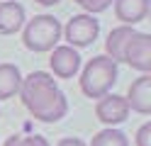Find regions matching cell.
Segmentation results:
<instances>
[{"instance_id": "e0dca14e", "label": "cell", "mask_w": 151, "mask_h": 146, "mask_svg": "<svg viewBox=\"0 0 151 146\" xmlns=\"http://www.w3.org/2000/svg\"><path fill=\"white\" fill-rule=\"evenodd\" d=\"M56 146H86V141H81V139H73V136H66V139H61Z\"/></svg>"}, {"instance_id": "277c9868", "label": "cell", "mask_w": 151, "mask_h": 146, "mask_svg": "<svg viewBox=\"0 0 151 146\" xmlns=\"http://www.w3.org/2000/svg\"><path fill=\"white\" fill-rule=\"evenodd\" d=\"M100 32V22L93 15H73L68 19V24L61 29V34L66 37L68 46H90L98 39Z\"/></svg>"}, {"instance_id": "5b68a950", "label": "cell", "mask_w": 151, "mask_h": 146, "mask_svg": "<svg viewBox=\"0 0 151 146\" xmlns=\"http://www.w3.org/2000/svg\"><path fill=\"white\" fill-rule=\"evenodd\" d=\"M122 61L129 63L132 68L141 71V76L151 71V37L146 32H137L134 37L127 42Z\"/></svg>"}, {"instance_id": "ac0fdd59", "label": "cell", "mask_w": 151, "mask_h": 146, "mask_svg": "<svg viewBox=\"0 0 151 146\" xmlns=\"http://www.w3.org/2000/svg\"><path fill=\"white\" fill-rule=\"evenodd\" d=\"M39 5H56V3H61V0H37Z\"/></svg>"}, {"instance_id": "7a4b0ae2", "label": "cell", "mask_w": 151, "mask_h": 146, "mask_svg": "<svg viewBox=\"0 0 151 146\" xmlns=\"http://www.w3.org/2000/svg\"><path fill=\"white\" fill-rule=\"evenodd\" d=\"M115 81H117V63L107 56H93L81 73V90L88 97L100 100L102 95L112 90Z\"/></svg>"}, {"instance_id": "52a82bcc", "label": "cell", "mask_w": 151, "mask_h": 146, "mask_svg": "<svg viewBox=\"0 0 151 146\" xmlns=\"http://www.w3.org/2000/svg\"><path fill=\"white\" fill-rule=\"evenodd\" d=\"M49 66H51L54 76H59V78H73L76 73H78V68H81V56L71 46H54L51 49Z\"/></svg>"}, {"instance_id": "30bf717a", "label": "cell", "mask_w": 151, "mask_h": 146, "mask_svg": "<svg viewBox=\"0 0 151 146\" xmlns=\"http://www.w3.org/2000/svg\"><path fill=\"white\" fill-rule=\"evenodd\" d=\"M24 24V7L15 0L0 3V34H15Z\"/></svg>"}, {"instance_id": "9a60e30c", "label": "cell", "mask_w": 151, "mask_h": 146, "mask_svg": "<svg viewBox=\"0 0 151 146\" xmlns=\"http://www.w3.org/2000/svg\"><path fill=\"white\" fill-rule=\"evenodd\" d=\"M76 5H81L83 10H86V12H102V10H107L112 3H115V0H73Z\"/></svg>"}, {"instance_id": "3957f363", "label": "cell", "mask_w": 151, "mask_h": 146, "mask_svg": "<svg viewBox=\"0 0 151 146\" xmlns=\"http://www.w3.org/2000/svg\"><path fill=\"white\" fill-rule=\"evenodd\" d=\"M61 39V22L54 15H37L34 19H29L22 32V42L24 46L34 54H44L59 44Z\"/></svg>"}, {"instance_id": "5bb4252c", "label": "cell", "mask_w": 151, "mask_h": 146, "mask_svg": "<svg viewBox=\"0 0 151 146\" xmlns=\"http://www.w3.org/2000/svg\"><path fill=\"white\" fill-rule=\"evenodd\" d=\"M5 146H51L44 136L34 134V136H22V134H15L5 141Z\"/></svg>"}, {"instance_id": "ba28073f", "label": "cell", "mask_w": 151, "mask_h": 146, "mask_svg": "<svg viewBox=\"0 0 151 146\" xmlns=\"http://www.w3.org/2000/svg\"><path fill=\"white\" fill-rule=\"evenodd\" d=\"M124 100L129 105V110H134L139 114H151V76L149 73L139 76L129 85V93Z\"/></svg>"}, {"instance_id": "8fae6325", "label": "cell", "mask_w": 151, "mask_h": 146, "mask_svg": "<svg viewBox=\"0 0 151 146\" xmlns=\"http://www.w3.org/2000/svg\"><path fill=\"white\" fill-rule=\"evenodd\" d=\"M137 34V29L134 27H124V24H119L115 27L112 32L107 34V42H105V49H107V58H112V61H122V54H124V46L132 37Z\"/></svg>"}, {"instance_id": "6da1fadb", "label": "cell", "mask_w": 151, "mask_h": 146, "mask_svg": "<svg viewBox=\"0 0 151 146\" xmlns=\"http://www.w3.org/2000/svg\"><path fill=\"white\" fill-rule=\"evenodd\" d=\"M22 105L39 122H59L68 112V102L56 81L44 71H32L20 85Z\"/></svg>"}, {"instance_id": "9c48e42d", "label": "cell", "mask_w": 151, "mask_h": 146, "mask_svg": "<svg viewBox=\"0 0 151 146\" xmlns=\"http://www.w3.org/2000/svg\"><path fill=\"white\" fill-rule=\"evenodd\" d=\"M115 15L124 27H134L149 15V0H115Z\"/></svg>"}, {"instance_id": "8992f818", "label": "cell", "mask_w": 151, "mask_h": 146, "mask_svg": "<svg viewBox=\"0 0 151 146\" xmlns=\"http://www.w3.org/2000/svg\"><path fill=\"white\" fill-rule=\"evenodd\" d=\"M95 114H98V119L102 122V124H107L110 129L115 124H122L127 119V114H129V105H127V100L122 95H115V93H107V95H102L100 100H98V105H95Z\"/></svg>"}, {"instance_id": "2e32d148", "label": "cell", "mask_w": 151, "mask_h": 146, "mask_svg": "<svg viewBox=\"0 0 151 146\" xmlns=\"http://www.w3.org/2000/svg\"><path fill=\"white\" fill-rule=\"evenodd\" d=\"M137 146H151V124H141L137 132Z\"/></svg>"}, {"instance_id": "4fadbf2b", "label": "cell", "mask_w": 151, "mask_h": 146, "mask_svg": "<svg viewBox=\"0 0 151 146\" xmlns=\"http://www.w3.org/2000/svg\"><path fill=\"white\" fill-rule=\"evenodd\" d=\"M90 146H129V141L119 129H110L107 127V129H102L93 136Z\"/></svg>"}, {"instance_id": "7c38bea8", "label": "cell", "mask_w": 151, "mask_h": 146, "mask_svg": "<svg viewBox=\"0 0 151 146\" xmlns=\"http://www.w3.org/2000/svg\"><path fill=\"white\" fill-rule=\"evenodd\" d=\"M22 73L15 63H0V100H10L20 93Z\"/></svg>"}]
</instances>
